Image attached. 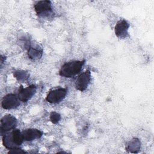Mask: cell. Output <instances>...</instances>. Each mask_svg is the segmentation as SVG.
Wrapping results in <instances>:
<instances>
[{
	"label": "cell",
	"instance_id": "1",
	"mask_svg": "<svg viewBox=\"0 0 154 154\" xmlns=\"http://www.w3.org/2000/svg\"><path fill=\"white\" fill-rule=\"evenodd\" d=\"M3 146L7 149L11 150L19 148L24 141L22 132L19 129H14L10 133H5L2 135V138Z\"/></svg>",
	"mask_w": 154,
	"mask_h": 154
},
{
	"label": "cell",
	"instance_id": "2",
	"mask_svg": "<svg viewBox=\"0 0 154 154\" xmlns=\"http://www.w3.org/2000/svg\"><path fill=\"white\" fill-rule=\"evenodd\" d=\"M85 63V60L66 63L61 66L59 71V75L64 78H72L81 72Z\"/></svg>",
	"mask_w": 154,
	"mask_h": 154
},
{
	"label": "cell",
	"instance_id": "3",
	"mask_svg": "<svg viewBox=\"0 0 154 154\" xmlns=\"http://www.w3.org/2000/svg\"><path fill=\"white\" fill-rule=\"evenodd\" d=\"M36 14L42 17H48L52 14V3L50 1H40L34 5Z\"/></svg>",
	"mask_w": 154,
	"mask_h": 154
},
{
	"label": "cell",
	"instance_id": "4",
	"mask_svg": "<svg viewBox=\"0 0 154 154\" xmlns=\"http://www.w3.org/2000/svg\"><path fill=\"white\" fill-rule=\"evenodd\" d=\"M67 90L66 88L59 87L51 90L46 95L45 100L50 103H58L66 97Z\"/></svg>",
	"mask_w": 154,
	"mask_h": 154
},
{
	"label": "cell",
	"instance_id": "5",
	"mask_svg": "<svg viewBox=\"0 0 154 154\" xmlns=\"http://www.w3.org/2000/svg\"><path fill=\"white\" fill-rule=\"evenodd\" d=\"M17 119L11 114L4 116L1 120V134H3L8 132L11 130L15 129L17 125Z\"/></svg>",
	"mask_w": 154,
	"mask_h": 154
},
{
	"label": "cell",
	"instance_id": "6",
	"mask_svg": "<svg viewBox=\"0 0 154 154\" xmlns=\"http://www.w3.org/2000/svg\"><path fill=\"white\" fill-rule=\"evenodd\" d=\"M91 79V75L90 70H87L82 72L76 78L75 82L76 89L80 91H85L90 84Z\"/></svg>",
	"mask_w": 154,
	"mask_h": 154
},
{
	"label": "cell",
	"instance_id": "7",
	"mask_svg": "<svg viewBox=\"0 0 154 154\" xmlns=\"http://www.w3.org/2000/svg\"><path fill=\"white\" fill-rule=\"evenodd\" d=\"M36 90L37 87L33 84L25 88L20 86L18 90L17 96L20 101L22 102H26L34 96L36 93Z\"/></svg>",
	"mask_w": 154,
	"mask_h": 154
},
{
	"label": "cell",
	"instance_id": "8",
	"mask_svg": "<svg viewBox=\"0 0 154 154\" xmlns=\"http://www.w3.org/2000/svg\"><path fill=\"white\" fill-rule=\"evenodd\" d=\"M20 105V100L17 96L12 93L4 96L1 102V106L5 109H11Z\"/></svg>",
	"mask_w": 154,
	"mask_h": 154
},
{
	"label": "cell",
	"instance_id": "9",
	"mask_svg": "<svg viewBox=\"0 0 154 154\" xmlns=\"http://www.w3.org/2000/svg\"><path fill=\"white\" fill-rule=\"evenodd\" d=\"M129 28V24L125 20H120L116 24L114 28V31L116 35L119 38H125L129 36L128 29Z\"/></svg>",
	"mask_w": 154,
	"mask_h": 154
},
{
	"label": "cell",
	"instance_id": "10",
	"mask_svg": "<svg viewBox=\"0 0 154 154\" xmlns=\"http://www.w3.org/2000/svg\"><path fill=\"white\" fill-rule=\"evenodd\" d=\"M22 134L24 141H31L41 138L43 132L37 129L29 128L23 130L22 132Z\"/></svg>",
	"mask_w": 154,
	"mask_h": 154
},
{
	"label": "cell",
	"instance_id": "11",
	"mask_svg": "<svg viewBox=\"0 0 154 154\" xmlns=\"http://www.w3.org/2000/svg\"><path fill=\"white\" fill-rule=\"evenodd\" d=\"M43 54V50L38 47L29 46L28 49V57L33 60L40 59Z\"/></svg>",
	"mask_w": 154,
	"mask_h": 154
},
{
	"label": "cell",
	"instance_id": "12",
	"mask_svg": "<svg viewBox=\"0 0 154 154\" xmlns=\"http://www.w3.org/2000/svg\"><path fill=\"white\" fill-rule=\"evenodd\" d=\"M131 152L137 153L140 149V141L138 138H134L131 140L126 147Z\"/></svg>",
	"mask_w": 154,
	"mask_h": 154
},
{
	"label": "cell",
	"instance_id": "13",
	"mask_svg": "<svg viewBox=\"0 0 154 154\" xmlns=\"http://www.w3.org/2000/svg\"><path fill=\"white\" fill-rule=\"evenodd\" d=\"M14 77L19 81L24 82L29 78V73L24 70H17L13 73Z\"/></svg>",
	"mask_w": 154,
	"mask_h": 154
},
{
	"label": "cell",
	"instance_id": "14",
	"mask_svg": "<svg viewBox=\"0 0 154 154\" xmlns=\"http://www.w3.org/2000/svg\"><path fill=\"white\" fill-rule=\"evenodd\" d=\"M61 119V116L56 112H52L50 114V120L54 124H57Z\"/></svg>",
	"mask_w": 154,
	"mask_h": 154
},
{
	"label": "cell",
	"instance_id": "15",
	"mask_svg": "<svg viewBox=\"0 0 154 154\" xmlns=\"http://www.w3.org/2000/svg\"><path fill=\"white\" fill-rule=\"evenodd\" d=\"M8 153H26V152L23 150L22 149H21L19 147V148H16V149H11V150H10Z\"/></svg>",
	"mask_w": 154,
	"mask_h": 154
}]
</instances>
